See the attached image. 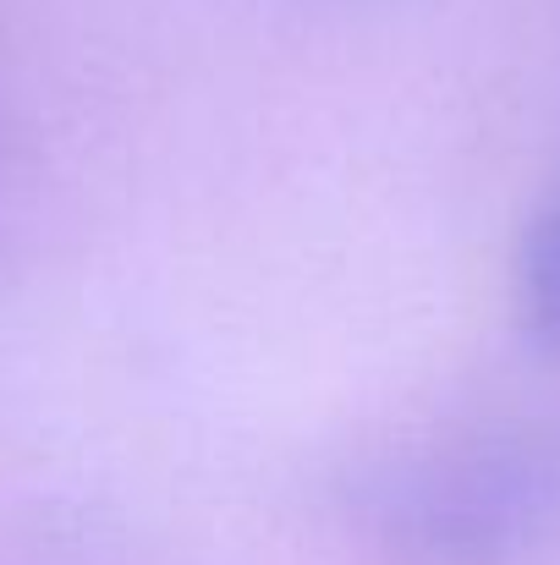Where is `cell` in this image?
I'll return each instance as SVG.
<instances>
[{"mask_svg":"<svg viewBox=\"0 0 560 565\" xmlns=\"http://www.w3.org/2000/svg\"><path fill=\"white\" fill-rule=\"evenodd\" d=\"M517 308H522L528 335L545 352H560V192L528 225L522 269H517Z\"/></svg>","mask_w":560,"mask_h":565,"instance_id":"2","label":"cell"},{"mask_svg":"<svg viewBox=\"0 0 560 565\" xmlns=\"http://www.w3.org/2000/svg\"><path fill=\"white\" fill-rule=\"evenodd\" d=\"M358 511L401 565H506L560 522V450L500 439L379 467Z\"/></svg>","mask_w":560,"mask_h":565,"instance_id":"1","label":"cell"}]
</instances>
